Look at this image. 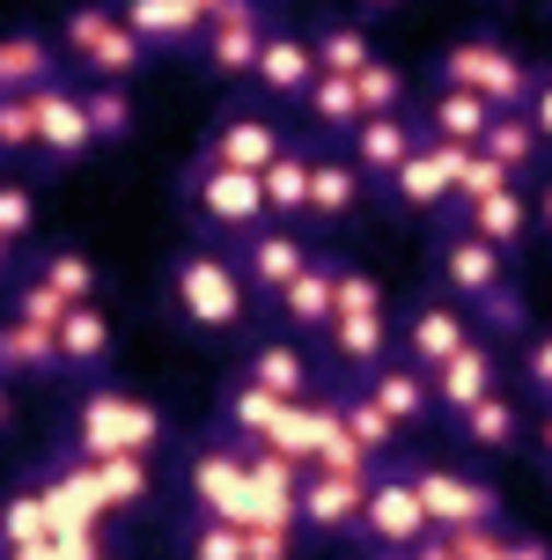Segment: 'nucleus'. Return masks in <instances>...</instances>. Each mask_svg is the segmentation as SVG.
<instances>
[{
    "label": "nucleus",
    "instance_id": "nucleus-1",
    "mask_svg": "<svg viewBox=\"0 0 552 560\" xmlns=\"http://www.w3.org/2000/svg\"><path fill=\"white\" fill-rule=\"evenodd\" d=\"M163 317L199 347H244L258 325V295L244 288V266L228 244H177L163 266Z\"/></svg>",
    "mask_w": 552,
    "mask_h": 560
},
{
    "label": "nucleus",
    "instance_id": "nucleus-2",
    "mask_svg": "<svg viewBox=\"0 0 552 560\" xmlns=\"http://www.w3.org/2000/svg\"><path fill=\"white\" fill-rule=\"evenodd\" d=\"M59 450H74V457H163L169 450V406L133 392V384H118V376H96V384L74 392V413H67Z\"/></svg>",
    "mask_w": 552,
    "mask_h": 560
},
{
    "label": "nucleus",
    "instance_id": "nucleus-3",
    "mask_svg": "<svg viewBox=\"0 0 552 560\" xmlns=\"http://www.w3.org/2000/svg\"><path fill=\"white\" fill-rule=\"evenodd\" d=\"M177 472H185V509L192 516H228V524H258V516H287L258 479V457L244 443H221L214 428L199 443L177 450Z\"/></svg>",
    "mask_w": 552,
    "mask_h": 560
},
{
    "label": "nucleus",
    "instance_id": "nucleus-4",
    "mask_svg": "<svg viewBox=\"0 0 552 560\" xmlns=\"http://www.w3.org/2000/svg\"><path fill=\"white\" fill-rule=\"evenodd\" d=\"M177 199H185V222H192L207 244H236V236H250V229L266 222L258 177H250V170H221V163H207V155L185 163Z\"/></svg>",
    "mask_w": 552,
    "mask_h": 560
},
{
    "label": "nucleus",
    "instance_id": "nucleus-5",
    "mask_svg": "<svg viewBox=\"0 0 552 560\" xmlns=\"http://www.w3.org/2000/svg\"><path fill=\"white\" fill-rule=\"evenodd\" d=\"M427 532H435V524H427V509H420L413 457H390V465H376L368 494H361L354 546H361V553H384V560H413Z\"/></svg>",
    "mask_w": 552,
    "mask_h": 560
},
{
    "label": "nucleus",
    "instance_id": "nucleus-6",
    "mask_svg": "<svg viewBox=\"0 0 552 560\" xmlns=\"http://www.w3.org/2000/svg\"><path fill=\"white\" fill-rule=\"evenodd\" d=\"M435 82L471 89L486 112H524V89H530V59L494 37V30H471V37H449L435 52Z\"/></svg>",
    "mask_w": 552,
    "mask_h": 560
},
{
    "label": "nucleus",
    "instance_id": "nucleus-7",
    "mask_svg": "<svg viewBox=\"0 0 552 560\" xmlns=\"http://www.w3.org/2000/svg\"><path fill=\"white\" fill-rule=\"evenodd\" d=\"M30 104H37V155H30V170L37 177H74L96 155V133H89V112H82V82L52 74L45 89H30Z\"/></svg>",
    "mask_w": 552,
    "mask_h": 560
},
{
    "label": "nucleus",
    "instance_id": "nucleus-8",
    "mask_svg": "<svg viewBox=\"0 0 552 560\" xmlns=\"http://www.w3.org/2000/svg\"><path fill=\"white\" fill-rule=\"evenodd\" d=\"M376 472H347V465H309L295 479V532L309 546H354L361 524V494H368Z\"/></svg>",
    "mask_w": 552,
    "mask_h": 560
},
{
    "label": "nucleus",
    "instance_id": "nucleus-9",
    "mask_svg": "<svg viewBox=\"0 0 552 560\" xmlns=\"http://www.w3.org/2000/svg\"><path fill=\"white\" fill-rule=\"evenodd\" d=\"M266 37H273V0H228L214 23L199 30L192 67H199V74H214V82H250V67H258V52H266Z\"/></svg>",
    "mask_w": 552,
    "mask_h": 560
},
{
    "label": "nucleus",
    "instance_id": "nucleus-10",
    "mask_svg": "<svg viewBox=\"0 0 552 560\" xmlns=\"http://www.w3.org/2000/svg\"><path fill=\"white\" fill-rule=\"evenodd\" d=\"M435 288L449 295V303H494L501 288H516V273H508V252H494V244H479V236H465V229H442L435 236Z\"/></svg>",
    "mask_w": 552,
    "mask_h": 560
},
{
    "label": "nucleus",
    "instance_id": "nucleus-11",
    "mask_svg": "<svg viewBox=\"0 0 552 560\" xmlns=\"http://www.w3.org/2000/svg\"><path fill=\"white\" fill-rule=\"evenodd\" d=\"M280 118H273V104H258V96H228L214 112V126H207V140H199V155L207 163H221V170H258L273 163V148H280Z\"/></svg>",
    "mask_w": 552,
    "mask_h": 560
},
{
    "label": "nucleus",
    "instance_id": "nucleus-12",
    "mask_svg": "<svg viewBox=\"0 0 552 560\" xmlns=\"http://www.w3.org/2000/svg\"><path fill=\"white\" fill-rule=\"evenodd\" d=\"M361 207H368V177L347 163V148H317L309 192H303V236H317V244L347 236L361 222Z\"/></svg>",
    "mask_w": 552,
    "mask_h": 560
},
{
    "label": "nucleus",
    "instance_id": "nucleus-13",
    "mask_svg": "<svg viewBox=\"0 0 552 560\" xmlns=\"http://www.w3.org/2000/svg\"><path fill=\"white\" fill-rule=\"evenodd\" d=\"M413 487H420V509H427V524H435V532H449V524H501L494 479L465 472V465L413 457Z\"/></svg>",
    "mask_w": 552,
    "mask_h": 560
},
{
    "label": "nucleus",
    "instance_id": "nucleus-14",
    "mask_svg": "<svg viewBox=\"0 0 552 560\" xmlns=\"http://www.w3.org/2000/svg\"><path fill=\"white\" fill-rule=\"evenodd\" d=\"M457 163H465V148H442V140L420 133L413 148H406V163L384 177L390 207H406V214H420V222H435L442 207L457 199Z\"/></svg>",
    "mask_w": 552,
    "mask_h": 560
},
{
    "label": "nucleus",
    "instance_id": "nucleus-15",
    "mask_svg": "<svg viewBox=\"0 0 552 560\" xmlns=\"http://www.w3.org/2000/svg\"><path fill=\"white\" fill-rule=\"evenodd\" d=\"M309 347L331 362V376H339V384H361V376L384 362V354H398V325H390V310H339V317H331Z\"/></svg>",
    "mask_w": 552,
    "mask_h": 560
},
{
    "label": "nucleus",
    "instance_id": "nucleus-16",
    "mask_svg": "<svg viewBox=\"0 0 552 560\" xmlns=\"http://www.w3.org/2000/svg\"><path fill=\"white\" fill-rule=\"evenodd\" d=\"M442 229H465V236H479V244H494V252H524L530 244V192L524 185H501V192H486V199H449L435 214V236Z\"/></svg>",
    "mask_w": 552,
    "mask_h": 560
},
{
    "label": "nucleus",
    "instance_id": "nucleus-17",
    "mask_svg": "<svg viewBox=\"0 0 552 560\" xmlns=\"http://www.w3.org/2000/svg\"><path fill=\"white\" fill-rule=\"evenodd\" d=\"M52 339H59V384H96L118 369V317L104 303H74L52 325Z\"/></svg>",
    "mask_w": 552,
    "mask_h": 560
},
{
    "label": "nucleus",
    "instance_id": "nucleus-18",
    "mask_svg": "<svg viewBox=\"0 0 552 560\" xmlns=\"http://www.w3.org/2000/svg\"><path fill=\"white\" fill-rule=\"evenodd\" d=\"M228 252H236V266H244L250 295H258V303H273L280 288L295 280V266L317 252V236H303V229H287V222H258L250 236H236Z\"/></svg>",
    "mask_w": 552,
    "mask_h": 560
},
{
    "label": "nucleus",
    "instance_id": "nucleus-19",
    "mask_svg": "<svg viewBox=\"0 0 552 560\" xmlns=\"http://www.w3.org/2000/svg\"><path fill=\"white\" fill-rule=\"evenodd\" d=\"M287 406H295V398H273L266 384H250L244 369H236V376H221V392H214V420H207V428H214L221 443L266 450V443L280 435V413H287Z\"/></svg>",
    "mask_w": 552,
    "mask_h": 560
},
{
    "label": "nucleus",
    "instance_id": "nucleus-20",
    "mask_svg": "<svg viewBox=\"0 0 552 560\" xmlns=\"http://www.w3.org/2000/svg\"><path fill=\"white\" fill-rule=\"evenodd\" d=\"M390 325H398V354H406V362H420V369L449 362V354L479 332V325H471V310L449 303L442 288H435V295H420V303L406 310V317H390Z\"/></svg>",
    "mask_w": 552,
    "mask_h": 560
},
{
    "label": "nucleus",
    "instance_id": "nucleus-21",
    "mask_svg": "<svg viewBox=\"0 0 552 560\" xmlns=\"http://www.w3.org/2000/svg\"><path fill=\"white\" fill-rule=\"evenodd\" d=\"M52 532H59V509L45 494V479L30 465L8 494H0V553L8 560H52Z\"/></svg>",
    "mask_w": 552,
    "mask_h": 560
},
{
    "label": "nucleus",
    "instance_id": "nucleus-22",
    "mask_svg": "<svg viewBox=\"0 0 552 560\" xmlns=\"http://www.w3.org/2000/svg\"><path fill=\"white\" fill-rule=\"evenodd\" d=\"M273 310H280V325H287L295 339H317V332H325L331 310H339V252H325V244H317V252L295 266V280L273 295Z\"/></svg>",
    "mask_w": 552,
    "mask_h": 560
},
{
    "label": "nucleus",
    "instance_id": "nucleus-23",
    "mask_svg": "<svg viewBox=\"0 0 552 560\" xmlns=\"http://www.w3.org/2000/svg\"><path fill=\"white\" fill-rule=\"evenodd\" d=\"M427 384H435V413H465L471 398H486L494 384H508V369H501V339L471 332L449 362L427 369Z\"/></svg>",
    "mask_w": 552,
    "mask_h": 560
},
{
    "label": "nucleus",
    "instance_id": "nucleus-24",
    "mask_svg": "<svg viewBox=\"0 0 552 560\" xmlns=\"http://www.w3.org/2000/svg\"><path fill=\"white\" fill-rule=\"evenodd\" d=\"M118 8V23L133 30L140 45H148V59H192L199 52V8L192 0H110Z\"/></svg>",
    "mask_w": 552,
    "mask_h": 560
},
{
    "label": "nucleus",
    "instance_id": "nucleus-25",
    "mask_svg": "<svg viewBox=\"0 0 552 560\" xmlns=\"http://www.w3.org/2000/svg\"><path fill=\"white\" fill-rule=\"evenodd\" d=\"M317 82V52H309V30H280L273 23V37H266V52H258V67H250V96L258 104H287L295 112V96Z\"/></svg>",
    "mask_w": 552,
    "mask_h": 560
},
{
    "label": "nucleus",
    "instance_id": "nucleus-26",
    "mask_svg": "<svg viewBox=\"0 0 552 560\" xmlns=\"http://www.w3.org/2000/svg\"><path fill=\"white\" fill-rule=\"evenodd\" d=\"M449 428H457V443L471 457H516L524 450V398L508 384H494L486 398H471L465 413H449Z\"/></svg>",
    "mask_w": 552,
    "mask_h": 560
},
{
    "label": "nucleus",
    "instance_id": "nucleus-27",
    "mask_svg": "<svg viewBox=\"0 0 552 560\" xmlns=\"http://www.w3.org/2000/svg\"><path fill=\"white\" fill-rule=\"evenodd\" d=\"M250 384H266L273 398H309L317 392V362H309V339L280 332V339H244V354H236Z\"/></svg>",
    "mask_w": 552,
    "mask_h": 560
},
{
    "label": "nucleus",
    "instance_id": "nucleus-28",
    "mask_svg": "<svg viewBox=\"0 0 552 560\" xmlns=\"http://www.w3.org/2000/svg\"><path fill=\"white\" fill-rule=\"evenodd\" d=\"M361 392L376 398V406H384V413L398 420L406 435L435 420V384H427V369H420V362H406V354H384V362H376L368 376H361Z\"/></svg>",
    "mask_w": 552,
    "mask_h": 560
},
{
    "label": "nucleus",
    "instance_id": "nucleus-29",
    "mask_svg": "<svg viewBox=\"0 0 552 560\" xmlns=\"http://www.w3.org/2000/svg\"><path fill=\"white\" fill-rule=\"evenodd\" d=\"M413 140H420L413 112H390V118H361V126L339 140V148H347V163H354L361 177H368V192H376L390 170L406 163V148H413Z\"/></svg>",
    "mask_w": 552,
    "mask_h": 560
},
{
    "label": "nucleus",
    "instance_id": "nucleus-30",
    "mask_svg": "<svg viewBox=\"0 0 552 560\" xmlns=\"http://www.w3.org/2000/svg\"><path fill=\"white\" fill-rule=\"evenodd\" d=\"M0 376H8V384H59L52 325H30L15 310H0Z\"/></svg>",
    "mask_w": 552,
    "mask_h": 560
},
{
    "label": "nucleus",
    "instance_id": "nucleus-31",
    "mask_svg": "<svg viewBox=\"0 0 552 560\" xmlns=\"http://www.w3.org/2000/svg\"><path fill=\"white\" fill-rule=\"evenodd\" d=\"M486 118H494V112H486L471 89H449V82H435V89L413 104V126H420L427 140H442V148H479Z\"/></svg>",
    "mask_w": 552,
    "mask_h": 560
},
{
    "label": "nucleus",
    "instance_id": "nucleus-32",
    "mask_svg": "<svg viewBox=\"0 0 552 560\" xmlns=\"http://www.w3.org/2000/svg\"><path fill=\"white\" fill-rule=\"evenodd\" d=\"M309 163H317V140H280V148H273V163L258 170V192H266V222H287V229H303Z\"/></svg>",
    "mask_w": 552,
    "mask_h": 560
},
{
    "label": "nucleus",
    "instance_id": "nucleus-33",
    "mask_svg": "<svg viewBox=\"0 0 552 560\" xmlns=\"http://www.w3.org/2000/svg\"><path fill=\"white\" fill-rule=\"evenodd\" d=\"M23 266L45 280V288H52L67 310H74V303H104V266H96L82 244H67V236H59V244H37Z\"/></svg>",
    "mask_w": 552,
    "mask_h": 560
},
{
    "label": "nucleus",
    "instance_id": "nucleus-34",
    "mask_svg": "<svg viewBox=\"0 0 552 560\" xmlns=\"http://www.w3.org/2000/svg\"><path fill=\"white\" fill-rule=\"evenodd\" d=\"M339 435L368 457V465H390V457H406V428L376 406V398L361 392V384H339Z\"/></svg>",
    "mask_w": 552,
    "mask_h": 560
},
{
    "label": "nucleus",
    "instance_id": "nucleus-35",
    "mask_svg": "<svg viewBox=\"0 0 552 560\" xmlns=\"http://www.w3.org/2000/svg\"><path fill=\"white\" fill-rule=\"evenodd\" d=\"M479 148H486V155H494V163L508 170L516 185L552 170V148L538 140V126H530L524 112H494V118H486V133H479Z\"/></svg>",
    "mask_w": 552,
    "mask_h": 560
},
{
    "label": "nucleus",
    "instance_id": "nucleus-36",
    "mask_svg": "<svg viewBox=\"0 0 552 560\" xmlns=\"http://www.w3.org/2000/svg\"><path fill=\"white\" fill-rule=\"evenodd\" d=\"M59 74V45L45 30H0V96H30Z\"/></svg>",
    "mask_w": 552,
    "mask_h": 560
},
{
    "label": "nucleus",
    "instance_id": "nucleus-37",
    "mask_svg": "<svg viewBox=\"0 0 552 560\" xmlns=\"http://www.w3.org/2000/svg\"><path fill=\"white\" fill-rule=\"evenodd\" d=\"M309 140H347L361 126V104H354V74H317V82L295 96Z\"/></svg>",
    "mask_w": 552,
    "mask_h": 560
},
{
    "label": "nucleus",
    "instance_id": "nucleus-38",
    "mask_svg": "<svg viewBox=\"0 0 552 560\" xmlns=\"http://www.w3.org/2000/svg\"><path fill=\"white\" fill-rule=\"evenodd\" d=\"M309 52H317V74H361L376 59V37H368L361 15H325L309 30Z\"/></svg>",
    "mask_w": 552,
    "mask_h": 560
},
{
    "label": "nucleus",
    "instance_id": "nucleus-39",
    "mask_svg": "<svg viewBox=\"0 0 552 560\" xmlns=\"http://www.w3.org/2000/svg\"><path fill=\"white\" fill-rule=\"evenodd\" d=\"M148 67H155V59H148V45H140L118 15H110V30L96 37V52L82 59V74H74V82H140Z\"/></svg>",
    "mask_w": 552,
    "mask_h": 560
},
{
    "label": "nucleus",
    "instance_id": "nucleus-40",
    "mask_svg": "<svg viewBox=\"0 0 552 560\" xmlns=\"http://www.w3.org/2000/svg\"><path fill=\"white\" fill-rule=\"evenodd\" d=\"M82 112H89L96 148H118V140H133V126H140L133 82H82Z\"/></svg>",
    "mask_w": 552,
    "mask_h": 560
},
{
    "label": "nucleus",
    "instance_id": "nucleus-41",
    "mask_svg": "<svg viewBox=\"0 0 552 560\" xmlns=\"http://www.w3.org/2000/svg\"><path fill=\"white\" fill-rule=\"evenodd\" d=\"M354 104L361 118H390V112H413V82H406V67H390L384 52L368 59L354 74Z\"/></svg>",
    "mask_w": 552,
    "mask_h": 560
},
{
    "label": "nucleus",
    "instance_id": "nucleus-42",
    "mask_svg": "<svg viewBox=\"0 0 552 560\" xmlns=\"http://www.w3.org/2000/svg\"><path fill=\"white\" fill-rule=\"evenodd\" d=\"M110 15H118L110 0H82V8H74V15L59 23V37H52V45H59V74H67V82L82 74V59L96 52V37L110 30Z\"/></svg>",
    "mask_w": 552,
    "mask_h": 560
},
{
    "label": "nucleus",
    "instance_id": "nucleus-43",
    "mask_svg": "<svg viewBox=\"0 0 552 560\" xmlns=\"http://www.w3.org/2000/svg\"><path fill=\"white\" fill-rule=\"evenodd\" d=\"M30 155H37V104L0 96V170H30Z\"/></svg>",
    "mask_w": 552,
    "mask_h": 560
},
{
    "label": "nucleus",
    "instance_id": "nucleus-44",
    "mask_svg": "<svg viewBox=\"0 0 552 560\" xmlns=\"http://www.w3.org/2000/svg\"><path fill=\"white\" fill-rule=\"evenodd\" d=\"M177 546L192 560H244V524H228V516H192L185 532H177Z\"/></svg>",
    "mask_w": 552,
    "mask_h": 560
},
{
    "label": "nucleus",
    "instance_id": "nucleus-45",
    "mask_svg": "<svg viewBox=\"0 0 552 560\" xmlns=\"http://www.w3.org/2000/svg\"><path fill=\"white\" fill-rule=\"evenodd\" d=\"M0 310H15V317H30V325H59V317H67V303H59L30 266H15V280L0 288Z\"/></svg>",
    "mask_w": 552,
    "mask_h": 560
},
{
    "label": "nucleus",
    "instance_id": "nucleus-46",
    "mask_svg": "<svg viewBox=\"0 0 552 560\" xmlns=\"http://www.w3.org/2000/svg\"><path fill=\"white\" fill-rule=\"evenodd\" d=\"M516 376H524V392L538 406H552V325H530L516 339Z\"/></svg>",
    "mask_w": 552,
    "mask_h": 560
},
{
    "label": "nucleus",
    "instance_id": "nucleus-47",
    "mask_svg": "<svg viewBox=\"0 0 552 560\" xmlns=\"http://www.w3.org/2000/svg\"><path fill=\"white\" fill-rule=\"evenodd\" d=\"M0 236H8L15 252L37 236V192H30L23 177H8V170H0Z\"/></svg>",
    "mask_w": 552,
    "mask_h": 560
},
{
    "label": "nucleus",
    "instance_id": "nucleus-48",
    "mask_svg": "<svg viewBox=\"0 0 552 560\" xmlns=\"http://www.w3.org/2000/svg\"><path fill=\"white\" fill-rule=\"evenodd\" d=\"M339 310H390L384 280L368 273V266H347V258H339ZM339 310H331V317H339Z\"/></svg>",
    "mask_w": 552,
    "mask_h": 560
},
{
    "label": "nucleus",
    "instance_id": "nucleus-49",
    "mask_svg": "<svg viewBox=\"0 0 552 560\" xmlns=\"http://www.w3.org/2000/svg\"><path fill=\"white\" fill-rule=\"evenodd\" d=\"M524 118L538 126V140L552 148V59H538V67H530V89H524Z\"/></svg>",
    "mask_w": 552,
    "mask_h": 560
},
{
    "label": "nucleus",
    "instance_id": "nucleus-50",
    "mask_svg": "<svg viewBox=\"0 0 552 560\" xmlns=\"http://www.w3.org/2000/svg\"><path fill=\"white\" fill-rule=\"evenodd\" d=\"M8 435H15V384L0 376V443H8Z\"/></svg>",
    "mask_w": 552,
    "mask_h": 560
},
{
    "label": "nucleus",
    "instance_id": "nucleus-51",
    "mask_svg": "<svg viewBox=\"0 0 552 560\" xmlns=\"http://www.w3.org/2000/svg\"><path fill=\"white\" fill-rule=\"evenodd\" d=\"M538 465H545V487H552V406H545V420H538Z\"/></svg>",
    "mask_w": 552,
    "mask_h": 560
},
{
    "label": "nucleus",
    "instance_id": "nucleus-52",
    "mask_svg": "<svg viewBox=\"0 0 552 560\" xmlns=\"http://www.w3.org/2000/svg\"><path fill=\"white\" fill-rule=\"evenodd\" d=\"M15 266H23V258H15V244H8V236H0V288L15 280Z\"/></svg>",
    "mask_w": 552,
    "mask_h": 560
},
{
    "label": "nucleus",
    "instance_id": "nucleus-53",
    "mask_svg": "<svg viewBox=\"0 0 552 560\" xmlns=\"http://www.w3.org/2000/svg\"><path fill=\"white\" fill-rule=\"evenodd\" d=\"M390 8H398V0H354V15H361V23H368V15H390Z\"/></svg>",
    "mask_w": 552,
    "mask_h": 560
},
{
    "label": "nucleus",
    "instance_id": "nucleus-54",
    "mask_svg": "<svg viewBox=\"0 0 552 560\" xmlns=\"http://www.w3.org/2000/svg\"><path fill=\"white\" fill-rule=\"evenodd\" d=\"M192 8H199V23H214V15L228 8V0H192Z\"/></svg>",
    "mask_w": 552,
    "mask_h": 560
},
{
    "label": "nucleus",
    "instance_id": "nucleus-55",
    "mask_svg": "<svg viewBox=\"0 0 552 560\" xmlns=\"http://www.w3.org/2000/svg\"><path fill=\"white\" fill-rule=\"evenodd\" d=\"M545 23H552V0H545Z\"/></svg>",
    "mask_w": 552,
    "mask_h": 560
}]
</instances>
